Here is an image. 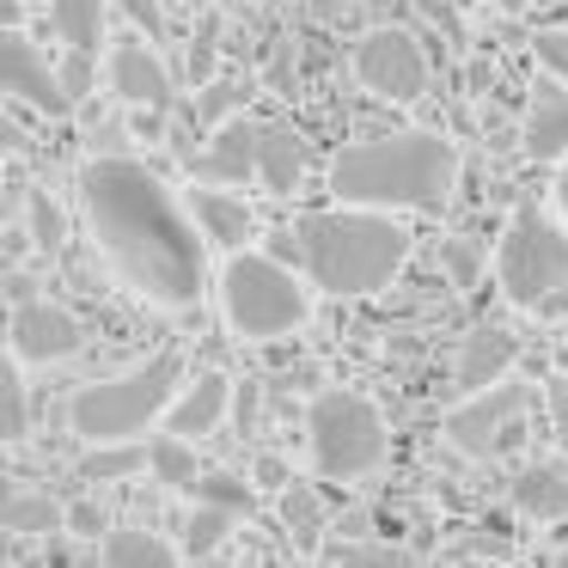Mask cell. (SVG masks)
<instances>
[{"instance_id": "cell-1", "label": "cell", "mask_w": 568, "mask_h": 568, "mask_svg": "<svg viewBox=\"0 0 568 568\" xmlns=\"http://www.w3.org/2000/svg\"><path fill=\"white\" fill-rule=\"evenodd\" d=\"M80 209L92 245L111 270L153 306H196L209 287V251L190 202H178L160 178L129 153H92L80 165Z\"/></svg>"}, {"instance_id": "cell-2", "label": "cell", "mask_w": 568, "mask_h": 568, "mask_svg": "<svg viewBox=\"0 0 568 568\" xmlns=\"http://www.w3.org/2000/svg\"><path fill=\"white\" fill-rule=\"evenodd\" d=\"M294 239H300L306 275L336 300L379 294L409 263V226L392 221V209H355V202H343V209H324V214H300Z\"/></svg>"}, {"instance_id": "cell-3", "label": "cell", "mask_w": 568, "mask_h": 568, "mask_svg": "<svg viewBox=\"0 0 568 568\" xmlns=\"http://www.w3.org/2000/svg\"><path fill=\"white\" fill-rule=\"evenodd\" d=\"M458 184V148L428 129L373 135L336 153L331 196L355 209H440Z\"/></svg>"}, {"instance_id": "cell-4", "label": "cell", "mask_w": 568, "mask_h": 568, "mask_svg": "<svg viewBox=\"0 0 568 568\" xmlns=\"http://www.w3.org/2000/svg\"><path fill=\"white\" fill-rule=\"evenodd\" d=\"M184 392V355H153L129 373H111V379H92L74 392L68 404V422L87 446H104V440H141L165 409L178 404Z\"/></svg>"}, {"instance_id": "cell-5", "label": "cell", "mask_w": 568, "mask_h": 568, "mask_svg": "<svg viewBox=\"0 0 568 568\" xmlns=\"http://www.w3.org/2000/svg\"><path fill=\"white\" fill-rule=\"evenodd\" d=\"M495 282L519 312H550L568 294V226L538 202H519L495 245Z\"/></svg>"}, {"instance_id": "cell-6", "label": "cell", "mask_w": 568, "mask_h": 568, "mask_svg": "<svg viewBox=\"0 0 568 568\" xmlns=\"http://www.w3.org/2000/svg\"><path fill=\"white\" fill-rule=\"evenodd\" d=\"M221 312L233 324V336L275 343V336L306 324L312 294L294 282V270L282 257H270V251H233L221 270Z\"/></svg>"}, {"instance_id": "cell-7", "label": "cell", "mask_w": 568, "mask_h": 568, "mask_svg": "<svg viewBox=\"0 0 568 568\" xmlns=\"http://www.w3.org/2000/svg\"><path fill=\"white\" fill-rule=\"evenodd\" d=\"M306 446H312L318 477L355 483V477L385 465L392 434H385V416L361 392H318L306 409Z\"/></svg>"}, {"instance_id": "cell-8", "label": "cell", "mask_w": 568, "mask_h": 568, "mask_svg": "<svg viewBox=\"0 0 568 568\" xmlns=\"http://www.w3.org/2000/svg\"><path fill=\"white\" fill-rule=\"evenodd\" d=\"M531 404H538V392L519 385V379H501V385H489V392H470L465 404L446 416V440H453L458 453H470V458H495V453H507V446L519 440V422H526Z\"/></svg>"}, {"instance_id": "cell-9", "label": "cell", "mask_w": 568, "mask_h": 568, "mask_svg": "<svg viewBox=\"0 0 568 568\" xmlns=\"http://www.w3.org/2000/svg\"><path fill=\"white\" fill-rule=\"evenodd\" d=\"M355 80L385 104H416L428 92V50L404 26H379L355 43Z\"/></svg>"}, {"instance_id": "cell-10", "label": "cell", "mask_w": 568, "mask_h": 568, "mask_svg": "<svg viewBox=\"0 0 568 568\" xmlns=\"http://www.w3.org/2000/svg\"><path fill=\"white\" fill-rule=\"evenodd\" d=\"M0 87H7V99L31 104L43 116H74L80 104L62 80V62H50L19 26H7V38H0Z\"/></svg>"}, {"instance_id": "cell-11", "label": "cell", "mask_w": 568, "mask_h": 568, "mask_svg": "<svg viewBox=\"0 0 568 568\" xmlns=\"http://www.w3.org/2000/svg\"><path fill=\"white\" fill-rule=\"evenodd\" d=\"M80 343H87V331L68 306H55V300H19L13 306V355L26 367H55V361L80 355Z\"/></svg>"}, {"instance_id": "cell-12", "label": "cell", "mask_w": 568, "mask_h": 568, "mask_svg": "<svg viewBox=\"0 0 568 568\" xmlns=\"http://www.w3.org/2000/svg\"><path fill=\"white\" fill-rule=\"evenodd\" d=\"M257 141H263L257 116H226L209 135V148L190 160L196 184H245V178H257Z\"/></svg>"}, {"instance_id": "cell-13", "label": "cell", "mask_w": 568, "mask_h": 568, "mask_svg": "<svg viewBox=\"0 0 568 568\" xmlns=\"http://www.w3.org/2000/svg\"><path fill=\"white\" fill-rule=\"evenodd\" d=\"M519 141H526V153L538 165H562L568 160V80H556V74H544V68H538Z\"/></svg>"}, {"instance_id": "cell-14", "label": "cell", "mask_w": 568, "mask_h": 568, "mask_svg": "<svg viewBox=\"0 0 568 568\" xmlns=\"http://www.w3.org/2000/svg\"><path fill=\"white\" fill-rule=\"evenodd\" d=\"M111 92L135 111H172L178 87H172V68L148 50V43H116L111 50Z\"/></svg>"}, {"instance_id": "cell-15", "label": "cell", "mask_w": 568, "mask_h": 568, "mask_svg": "<svg viewBox=\"0 0 568 568\" xmlns=\"http://www.w3.org/2000/svg\"><path fill=\"white\" fill-rule=\"evenodd\" d=\"M514 361H519V336L501 331V324H477V331L458 343L453 379H458V392H489V385L507 379V367H514Z\"/></svg>"}, {"instance_id": "cell-16", "label": "cell", "mask_w": 568, "mask_h": 568, "mask_svg": "<svg viewBox=\"0 0 568 568\" xmlns=\"http://www.w3.org/2000/svg\"><path fill=\"white\" fill-rule=\"evenodd\" d=\"M226 404H233V379H226V373H196V379L178 392V404L165 409V428L184 434V440H209L226 422Z\"/></svg>"}, {"instance_id": "cell-17", "label": "cell", "mask_w": 568, "mask_h": 568, "mask_svg": "<svg viewBox=\"0 0 568 568\" xmlns=\"http://www.w3.org/2000/svg\"><path fill=\"white\" fill-rule=\"evenodd\" d=\"M190 214H196L202 239L221 245V251H245L251 233H257L251 209L239 196H226V184H196V190H190Z\"/></svg>"}, {"instance_id": "cell-18", "label": "cell", "mask_w": 568, "mask_h": 568, "mask_svg": "<svg viewBox=\"0 0 568 568\" xmlns=\"http://www.w3.org/2000/svg\"><path fill=\"white\" fill-rule=\"evenodd\" d=\"M312 172V148L294 135V123H263V141H257V178L263 190L275 196H294Z\"/></svg>"}, {"instance_id": "cell-19", "label": "cell", "mask_w": 568, "mask_h": 568, "mask_svg": "<svg viewBox=\"0 0 568 568\" xmlns=\"http://www.w3.org/2000/svg\"><path fill=\"white\" fill-rule=\"evenodd\" d=\"M514 507L526 519H568V470L562 465H526L514 477Z\"/></svg>"}, {"instance_id": "cell-20", "label": "cell", "mask_w": 568, "mask_h": 568, "mask_svg": "<svg viewBox=\"0 0 568 568\" xmlns=\"http://www.w3.org/2000/svg\"><path fill=\"white\" fill-rule=\"evenodd\" d=\"M104 13L111 0H50V31L80 55H99V38H104Z\"/></svg>"}, {"instance_id": "cell-21", "label": "cell", "mask_w": 568, "mask_h": 568, "mask_svg": "<svg viewBox=\"0 0 568 568\" xmlns=\"http://www.w3.org/2000/svg\"><path fill=\"white\" fill-rule=\"evenodd\" d=\"M0 519L19 538H55V531H68V507L55 495H38V489H13L7 507H0Z\"/></svg>"}, {"instance_id": "cell-22", "label": "cell", "mask_w": 568, "mask_h": 568, "mask_svg": "<svg viewBox=\"0 0 568 568\" xmlns=\"http://www.w3.org/2000/svg\"><path fill=\"white\" fill-rule=\"evenodd\" d=\"M99 568H178V550L165 538H153V531H111L99 550Z\"/></svg>"}, {"instance_id": "cell-23", "label": "cell", "mask_w": 568, "mask_h": 568, "mask_svg": "<svg viewBox=\"0 0 568 568\" xmlns=\"http://www.w3.org/2000/svg\"><path fill=\"white\" fill-rule=\"evenodd\" d=\"M148 470L165 483V489H184V495H196V483H202V465H196V440H184V434H172L165 428L160 440L148 446Z\"/></svg>"}, {"instance_id": "cell-24", "label": "cell", "mask_w": 568, "mask_h": 568, "mask_svg": "<svg viewBox=\"0 0 568 568\" xmlns=\"http://www.w3.org/2000/svg\"><path fill=\"white\" fill-rule=\"evenodd\" d=\"M148 458H153V453H148V446H135V440L87 446V458H80V483H123V477H135Z\"/></svg>"}, {"instance_id": "cell-25", "label": "cell", "mask_w": 568, "mask_h": 568, "mask_svg": "<svg viewBox=\"0 0 568 568\" xmlns=\"http://www.w3.org/2000/svg\"><path fill=\"white\" fill-rule=\"evenodd\" d=\"M282 526H287V538H294L300 550H318V538H324V501H318V489H312V483H287V489H282Z\"/></svg>"}, {"instance_id": "cell-26", "label": "cell", "mask_w": 568, "mask_h": 568, "mask_svg": "<svg viewBox=\"0 0 568 568\" xmlns=\"http://www.w3.org/2000/svg\"><path fill=\"white\" fill-rule=\"evenodd\" d=\"M233 507H214V501H196V514L184 519V550L190 556H214L226 544V531H233Z\"/></svg>"}, {"instance_id": "cell-27", "label": "cell", "mask_w": 568, "mask_h": 568, "mask_svg": "<svg viewBox=\"0 0 568 568\" xmlns=\"http://www.w3.org/2000/svg\"><path fill=\"white\" fill-rule=\"evenodd\" d=\"M26 233H31L38 251H55L68 239V214H62V202H55L50 190H31L26 196Z\"/></svg>"}, {"instance_id": "cell-28", "label": "cell", "mask_w": 568, "mask_h": 568, "mask_svg": "<svg viewBox=\"0 0 568 568\" xmlns=\"http://www.w3.org/2000/svg\"><path fill=\"white\" fill-rule=\"evenodd\" d=\"M434 257H440V270H446V282H453V287H477L483 270H489V257H483L477 239H440Z\"/></svg>"}, {"instance_id": "cell-29", "label": "cell", "mask_w": 568, "mask_h": 568, "mask_svg": "<svg viewBox=\"0 0 568 568\" xmlns=\"http://www.w3.org/2000/svg\"><path fill=\"white\" fill-rule=\"evenodd\" d=\"M26 361L13 355V367H7V379H0V397H7V440H26L31 434V397H26Z\"/></svg>"}, {"instance_id": "cell-30", "label": "cell", "mask_w": 568, "mask_h": 568, "mask_svg": "<svg viewBox=\"0 0 568 568\" xmlns=\"http://www.w3.org/2000/svg\"><path fill=\"white\" fill-rule=\"evenodd\" d=\"M196 501H214V507H233V514H245V507H251V483L226 477V470H202Z\"/></svg>"}, {"instance_id": "cell-31", "label": "cell", "mask_w": 568, "mask_h": 568, "mask_svg": "<svg viewBox=\"0 0 568 568\" xmlns=\"http://www.w3.org/2000/svg\"><path fill=\"white\" fill-rule=\"evenodd\" d=\"M343 568H422L409 550H392V544H355L343 550Z\"/></svg>"}, {"instance_id": "cell-32", "label": "cell", "mask_w": 568, "mask_h": 568, "mask_svg": "<svg viewBox=\"0 0 568 568\" xmlns=\"http://www.w3.org/2000/svg\"><path fill=\"white\" fill-rule=\"evenodd\" d=\"M531 55H538L544 74L568 80V31H538V43H531Z\"/></svg>"}, {"instance_id": "cell-33", "label": "cell", "mask_w": 568, "mask_h": 568, "mask_svg": "<svg viewBox=\"0 0 568 568\" xmlns=\"http://www.w3.org/2000/svg\"><path fill=\"white\" fill-rule=\"evenodd\" d=\"M214 50H221V19H202V38H190V74H214Z\"/></svg>"}, {"instance_id": "cell-34", "label": "cell", "mask_w": 568, "mask_h": 568, "mask_svg": "<svg viewBox=\"0 0 568 568\" xmlns=\"http://www.w3.org/2000/svg\"><path fill=\"white\" fill-rule=\"evenodd\" d=\"M233 104H239V92H233V87H209V92H196L190 116H196V123H221V111H233Z\"/></svg>"}, {"instance_id": "cell-35", "label": "cell", "mask_w": 568, "mask_h": 568, "mask_svg": "<svg viewBox=\"0 0 568 568\" xmlns=\"http://www.w3.org/2000/svg\"><path fill=\"white\" fill-rule=\"evenodd\" d=\"M116 7H123V19L148 26V38H160V31H165V0H116Z\"/></svg>"}, {"instance_id": "cell-36", "label": "cell", "mask_w": 568, "mask_h": 568, "mask_svg": "<svg viewBox=\"0 0 568 568\" xmlns=\"http://www.w3.org/2000/svg\"><path fill=\"white\" fill-rule=\"evenodd\" d=\"M62 80H68V92H74V99H87V92H92V55L68 50L62 55Z\"/></svg>"}, {"instance_id": "cell-37", "label": "cell", "mask_w": 568, "mask_h": 568, "mask_svg": "<svg viewBox=\"0 0 568 568\" xmlns=\"http://www.w3.org/2000/svg\"><path fill=\"white\" fill-rule=\"evenodd\" d=\"M270 87L282 92V99L300 87V74H294V50H275V62H270Z\"/></svg>"}, {"instance_id": "cell-38", "label": "cell", "mask_w": 568, "mask_h": 568, "mask_svg": "<svg viewBox=\"0 0 568 568\" xmlns=\"http://www.w3.org/2000/svg\"><path fill=\"white\" fill-rule=\"evenodd\" d=\"M68 531H104V507L99 501H74L68 507Z\"/></svg>"}, {"instance_id": "cell-39", "label": "cell", "mask_w": 568, "mask_h": 568, "mask_svg": "<svg viewBox=\"0 0 568 568\" xmlns=\"http://www.w3.org/2000/svg\"><path fill=\"white\" fill-rule=\"evenodd\" d=\"M257 477L270 483V489H287V483H294V477H287V465H282V458H257Z\"/></svg>"}, {"instance_id": "cell-40", "label": "cell", "mask_w": 568, "mask_h": 568, "mask_svg": "<svg viewBox=\"0 0 568 568\" xmlns=\"http://www.w3.org/2000/svg\"><path fill=\"white\" fill-rule=\"evenodd\" d=\"M556 209L568 214V160H562V172H556Z\"/></svg>"}, {"instance_id": "cell-41", "label": "cell", "mask_w": 568, "mask_h": 568, "mask_svg": "<svg viewBox=\"0 0 568 568\" xmlns=\"http://www.w3.org/2000/svg\"><path fill=\"white\" fill-rule=\"evenodd\" d=\"M556 428H562V446H568V397H556Z\"/></svg>"}, {"instance_id": "cell-42", "label": "cell", "mask_w": 568, "mask_h": 568, "mask_svg": "<svg viewBox=\"0 0 568 568\" xmlns=\"http://www.w3.org/2000/svg\"><path fill=\"white\" fill-rule=\"evenodd\" d=\"M489 7H501V13H526L531 0H489Z\"/></svg>"}, {"instance_id": "cell-43", "label": "cell", "mask_w": 568, "mask_h": 568, "mask_svg": "<svg viewBox=\"0 0 568 568\" xmlns=\"http://www.w3.org/2000/svg\"><path fill=\"white\" fill-rule=\"evenodd\" d=\"M550 568H568V550H562V556H556V562H550Z\"/></svg>"}]
</instances>
